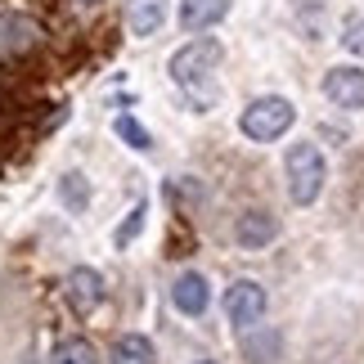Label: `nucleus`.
I'll return each instance as SVG.
<instances>
[{
  "instance_id": "1",
  "label": "nucleus",
  "mask_w": 364,
  "mask_h": 364,
  "mask_svg": "<svg viewBox=\"0 0 364 364\" xmlns=\"http://www.w3.org/2000/svg\"><path fill=\"white\" fill-rule=\"evenodd\" d=\"M324 180H328L324 153H319L311 139L288 149V193H292V203H297V207H311L319 193H324Z\"/></svg>"
},
{
  "instance_id": "2",
  "label": "nucleus",
  "mask_w": 364,
  "mask_h": 364,
  "mask_svg": "<svg viewBox=\"0 0 364 364\" xmlns=\"http://www.w3.org/2000/svg\"><path fill=\"white\" fill-rule=\"evenodd\" d=\"M292 104L288 100H279V95H265V100H252L243 108V117H239V131L247 139H257V144H270V139L279 135H288V126H292Z\"/></svg>"
},
{
  "instance_id": "3",
  "label": "nucleus",
  "mask_w": 364,
  "mask_h": 364,
  "mask_svg": "<svg viewBox=\"0 0 364 364\" xmlns=\"http://www.w3.org/2000/svg\"><path fill=\"white\" fill-rule=\"evenodd\" d=\"M220 63V41L203 36V41H189V46H180L171 54V63H166V73H171L176 86H198V81L212 73Z\"/></svg>"
},
{
  "instance_id": "4",
  "label": "nucleus",
  "mask_w": 364,
  "mask_h": 364,
  "mask_svg": "<svg viewBox=\"0 0 364 364\" xmlns=\"http://www.w3.org/2000/svg\"><path fill=\"white\" fill-rule=\"evenodd\" d=\"M41 23L27 18V14H0V59H18V54H32L41 46Z\"/></svg>"
},
{
  "instance_id": "5",
  "label": "nucleus",
  "mask_w": 364,
  "mask_h": 364,
  "mask_svg": "<svg viewBox=\"0 0 364 364\" xmlns=\"http://www.w3.org/2000/svg\"><path fill=\"white\" fill-rule=\"evenodd\" d=\"M225 315H230L234 328H252L265 315V288L257 279H239V284L225 292Z\"/></svg>"
},
{
  "instance_id": "6",
  "label": "nucleus",
  "mask_w": 364,
  "mask_h": 364,
  "mask_svg": "<svg viewBox=\"0 0 364 364\" xmlns=\"http://www.w3.org/2000/svg\"><path fill=\"white\" fill-rule=\"evenodd\" d=\"M63 297H68V306H73L77 315H90L95 306L104 301V274L90 270V265H77V270H68V279H63Z\"/></svg>"
},
{
  "instance_id": "7",
  "label": "nucleus",
  "mask_w": 364,
  "mask_h": 364,
  "mask_svg": "<svg viewBox=\"0 0 364 364\" xmlns=\"http://www.w3.org/2000/svg\"><path fill=\"white\" fill-rule=\"evenodd\" d=\"M324 95L338 108H364V68H333L324 77Z\"/></svg>"
},
{
  "instance_id": "8",
  "label": "nucleus",
  "mask_w": 364,
  "mask_h": 364,
  "mask_svg": "<svg viewBox=\"0 0 364 364\" xmlns=\"http://www.w3.org/2000/svg\"><path fill=\"white\" fill-rule=\"evenodd\" d=\"M171 301H176L180 315H207V306H212V288H207V279L198 270H189V274H180L171 284Z\"/></svg>"
},
{
  "instance_id": "9",
  "label": "nucleus",
  "mask_w": 364,
  "mask_h": 364,
  "mask_svg": "<svg viewBox=\"0 0 364 364\" xmlns=\"http://www.w3.org/2000/svg\"><path fill=\"white\" fill-rule=\"evenodd\" d=\"M230 14V0H180V27L185 32H207Z\"/></svg>"
},
{
  "instance_id": "10",
  "label": "nucleus",
  "mask_w": 364,
  "mask_h": 364,
  "mask_svg": "<svg viewBox=\"0 0 364 364\" xmlns=\"http://www.w3.org/2000/svg\"><path fill=\"white\" fill-rule=\"evenodd\" d=\"M166 23V0H126V27L131 36H153Z\"/></svg>"
},
{
  "instance_id": "11",
  "label": "nucleus",
  "mask_w": 364,
  "mask_h": 364,
  "mask_svg": "<svg viewBox=\"0 0 364 364\" xmlns=\"http://www.w3.org/2000/svg\"><path fill=\"white\" fill-rule=\"evenodd\" d=\"M274 234H279V220L270 212H247V216H239V225H234L239 247H265V243H274Z\"/></svg>"
},
{
  "instance_id": "12",
  "label": "nucleus",
  "mask_w": 364,
  "mask_h": 364,
  "mask_svg": "<svg viewBox=\"0 0 364 364\" xmlns=\"http://www.w3.org/2000/svg\"><path fill=\"white\" fill-rule=\"evenodd\" d=\"M108 360L113 364H158V351H153V342L144 333H122V338H113Z\"/></svg>"
},
{
  "instance_id": "13",
  "label": "nucleus",
  "mask_w": 364,
  "mask_h": 364,
  "mask_svg": "<svg viewBox=\"0 0 364 364\" xmlns=\"http://www.w3.org/2000/svg\"><path fill=\"white\" fill-rule=\"evenodd\" d=\"M50 364H100V355H95V346L86 338H63L59 346H54Z\"/></svg>"
},
{
  "instance_id": "14",
  "label": "nucleus",
  "mask_w": 364,
  "mask_h": 364,
  "mask_svg": "<svg viewBox=\"0 0 364 364\" xmlns=\"http://www.w3.org/2000/svg\"><path fill=\"white\" fill-rule=\"evenodd\" d=\"M59 193H63V203L73 207V212H81V207H86V198H90V189H86V176H63L59 180Z\"/></svg>"
},
{
  "instance_id": "15",
  "label": "nucleus",
  "mask_w": 364,
  "mask_h": 364,
  "mask_svg": "<svg viewBox=\"0 0 364 364\" xmlns=\"http://www.w3.org/2000/svg\"><path fill=\"white\" fill-rule=\"evenodd\" d=\"M117 135L126 139V144H131V149H139V153H144V149H153V139H149V131H144V126H139L135 117H117Z\"/></svg>"
},
{
  "instance_id": "16",
  "label": "nucleus",
  "mask_w": 364,
  "mask_h": 364,
  "mask_svg": "<svg viewBox=\"0 0 364 364\" xmlns=\"http://www.w3.org/2000/svg\"><path fill=\"white\" fill-rule=\"evenodd\" d=\"M342 46L351 50V54H360L364 59V14H355V18H346V32H342Z\"/></svg>"
},
{
  "instance_id": "17",
  "label": "nucleus",
  "mask_w": 364,
  "mask_h": 364,
  "mask_svg": "<svg viewBox=\"0 0 364 364\" xmlns=\"http://www.w3.org/2000/svg\"><path fill=\"white\" fill-rule=\"evenodd\" d=\"M139 230H144V203H139V207H135V212H131V216H126V225H122V230L113 234V239H117V247H126V243H131V239H135V234H139Z\"/></svg>"
},
{
  "instance_id": "18",
  "label": "nucleus",
  "mask_w": 364,
  "mask_h": 364,
  "mask_svg": "<svg viewBox=\"0 0 364 364\" xmlns=\"http://www.w3.org/2000/svg\"><path fill=\"white\" fill-rule=\"evenodd\" d=\"M198 364H216V360H198Z\"/></svg>"
},
{
  "instance_id": "19",
  "label": "nucleus",
  "mask_w": 364,
  "mask_h": 364,
  "mask_svg": "<svg viewBox=\"0 0 364 364\" xmlns=\"http://www.w3.org/2000/svg\"><path fill=\"white\" fill-rule=\"evenodd\" d=\"M81 5H95V0H81Z\"/></svg>"
}]
</instances>
